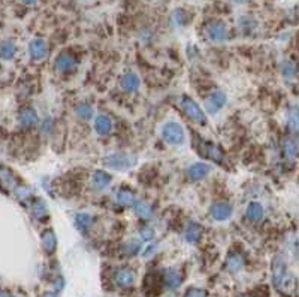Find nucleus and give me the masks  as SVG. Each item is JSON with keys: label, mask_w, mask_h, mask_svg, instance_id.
I'll use <instances>...</instances> for the list:
<instances>
[{"label": "nucleus", "mask_w": 299, "mask_h": 297, "mask_svg": "<svg viewBox=\"0 0 299 297\" xmlns=\"http://www.w3.org/2000/svg\"><path fill=\"white\" fill-rule=\"evenodd\" d=\"M274 285L277 290H280L284 294H289L296 287V280L286 270V266L282 259H277L274 262Z\"/></svg>", "instance_id": "nucleus-1"}, {"label": "nucleus", "mask_w": 299, "mask_h": 297, "mask_svg": "<svg viewBox=\"0 0 299 297\" xmlns=\"http://www.w3.org/2000/svg\"><path fill=\"white\" fill-rule=\"evenodd\" d=\"M163 138L172 145H180L184 142V132L180 124L176 122H168L163 127Z\"/></svg>", "instance_id": "nucleus-2"}, {"label": "nucleus", "mask_w": 299, "mask_h": 297, "mask_svg": "<svg viewBox=\"0 0 299 297\" xmlns=\"http://www.w3.org/2000/svg\"><path fill=\"white\" fill-rule=\"evenodd\" d=\"M207 35L212 42H223L228 37V29L222 21H212L207 26Z\"/></svg>", "instance_id": "nucleus-3"}, {"label": "nucleus", "mask_w": 299, "mask_h": 297, "mask_svg": "<svg viewBox=\"0 0 299 297\" xmlns=\"http://www.w3.org/2000/svg\"><path fill=\"white\" fill-rule=\"evenodd\" d=\"M183 109H184V112L194 120V121L197 122H204L205 121V115H204V112L201 111V108L196 105L194 102H192L190 99H187V97H184L183 99Z\"/></svg>", "instance_id": "nucleus-4"}, {"label": "nucleus", "mask_w": 299, "mask_h": 297, "mask_svg": "<svg viewBox=\"0 0 299 297\" xmlns=\"http://www.w3.org/2000/svg\"><path fill=\"white\" fill-rule=\"evenodd\" d=\"M114 280L117 282L118 287H130L135 282V273L129 269H118L114 275Z\"/></svg>", "instance_id": "nucleus-5"}, {"label": "nucleus", "mask_w": 299, "mask_h": 297, "mask_svg": "<svg viewBox=\"0 0 299 297\" xmlns=\"http://www.w3.org/2000/svg\"><path fill=\"white\" fill-rule=\"evenodd\" d=\"M163 280H165V284H166V287H168V288H176V287L181 284V281H183V275H181V272H180V270H175V269H168V270L165 272Z\"/></svg>", "instance_id": "nucleus-6"}, {"label": "nucleus", "mask_w": 299, "mask_h": 297, "mask_svg": "<svg viewBox=\"0 0 299 297\" xmlns=\"http://www.w3.org/2000/svg\"><path fill=\"white\" fill-rule=\"evenodd\" d=\"M225 102H226L225 94H223L222 91H215L211 97L207 100V109H208V112H215V111H218L222 106L225 105Z\"/></svg>", "instance_id": "nucleus-7"}, {"label": "nucleus", "mask_w": 299, "mask_h": 297, "mask_svg": "<svg viewBox=\"0 0 299 297\" xmlns=\"http://www.w3.org/2000/svg\"><path fill=\"white\" fill-rule=\"evenodd\" d=\"M211 214L215 220H220V221L228 220L229 217L232 215V208L229 206L228 203H217V205L212 206Z\"/></svg>", "instance_id": "nucleus-8"}, {"label": "nucleus", "mask_w": 299, "mask_h": 297, "mask_svg": "<svg viewBox=\"0 0 299 297\" xmlns=\"http://www.w3.org/2000/svg\"><path fill=\"white\" fill-rule=\"evenodd\" d=\"M108 164L111 167H115V169H126L132 164V158H129L127 156H112L111 158H108Z\"/></svg>", "instance_id": "nucleus-9"}, {"label": "nucleus", "mask_w": 299, "mask_h": 297, "mask_svg": "<svg viewBox=\"0 0 299 297\" xmlns=\"http://www.w3.org/2000/svg\"><path fill=\"white\" fill-rule=\"evenodd\" d=\"M210 172V166L205 163H196L190 169H189V175L192 179H201Z\"/></svg>", "instance_id": "nucleus-10"}, {"label": "nucleus", "mask_w": 299, "mask_h": 297, "mask_svg": "<svg viewBox=\"0 0 299 297\" xmlns=\"http://www.w3.org/2000/svg\"><path fill=\"white\" fill-rule=\"evenodd\" d=\"M30 53L33 55V58H42L47 53V45L42 39H35L30 44Z\"/></svg>", "instance_id": "nucleus-11"}, {"label": "nucleus", "mask_w": 299, "mask_h": 297, "mask_svg": "<svg viewBox=\"0 0 299 297\" xmlns=\"http://www.w3.org/2000/svg\"><path fill=\"white\" fill-rule=\"evenodd\" d=\"M111 127H112V122L111 120L105 117V115H101V117H97L96 118V132L99 133V135H106V133H109L111 132Z\"/></svg>", "instance_id": "nucleus-12"}, {"label": "nucleus", "mask_w": 299, "mask_h": 297, "mask_svg": "<svg viewBox=\"0 0 299 297\" xmlns=\"http://www.w3.org/2000/svg\"><path fill=\"white\" fill-rule=\"evenodd\" d=\"M243 266H244V259L240 254H232L226 263L229 272H238V270H241Z\"/></svg>", "instance_id": "nucleus-13"}, {"label": "nucleus", "mask_w": 299, "mask_h": 297, "mask_svg": "<svg viewBox=\"0 0 299 297\" xmlns=\"http://www.w3.org/2000/svg\"><path fill=\"white\" fill-rule=\"evenodd\" d=\"M122 86H123L127 91H135L136 88L139 87V79L136 78V75L129 73V75H126V76L123 78Z\"/></svg>", "instance_id": "nucleus-14"}, {"label": "nucleus", "mask_w": 299, "mask_h": 297, "mask_svg": "<svg viewBox=\"0 0 299 297\" xmlns=\"http://www.w3.org/2000/svg\"><path fill=\"white\" fill-rule=\"evenodd\" d=\"M55 66H57V69L63 70V72H65V70H69L71 68H73V58H72L71 55L63 54V55H60V57L57 58Z\"/></svg>", "instance_id": "nucleus-15"}, {"label": "nucleus", "mask_w": 299, "mask_h": 297, "mask_svg": "<svg viewBox=\"0 0 299 297\" xmlns=\"http://www.w3.org/2000/svg\"><path fill=\"white\" fill-rule=\"evenodd\" d=\"M247 215H248V218H250V220L257 221V220H261V218H262V215H264V208H262L259 203H251V205L248 206Z\"/></svg>", "instance_id": "nucleus-16"}, {"label": "nucleus", "mask_w": 299, "mask_h": 297, "mask_svg": "<svg viewBox=\"0 0 299 297\" xmlns=\"http://www.w3.org/2000/svg\"><path fill=\"white\" fill-rule=\"evenodd\" d=\"M111 178L109 175H106L104 172H97L93 176V184L96 185V188H105L106 185L109 184Z\"/></svg>", "instance_id": "nucleus-17"}, {"label": "nucleus", "mask_w": 299, "mask_h": 297, "mask_svg": "<svg viewBox=\"0 0 299 297\" xmlns=\"http://www.w3.org/2000/svg\"><path fill=\"white\" fill-rule=\"evenodd\" d=\"M44 248L47 249V252H53L54 248H55V238L53 236V233L47 231L45 236H44V241H42Z\"/></svg>", "instance_id": "nucleus-18"}, {"label": "nucleus", "mask_w": 299, "mask_h": 297, "mask_svg": "<svg viewBox=\"0 0 299 297\" xmlns=\"http://www.w3.org/2000/svg\"><path fill=\"white\" fill-rule=\"evenodd\" d=\"M14 53H15L14 44H11V42L2 44V47H0V55H2L3 58H11V57L14 55Z\"/></svg>", "instance_id": "nucleus-19"}, {"label": "nucleus", "mask_w": 299, "mask_h": 297, "mask_svg": "<svg viewBox=\"0 0 299 297\" xmlns=\"http://www.w3.org/2000/svg\"><path fill=\"white\" fill-rule=\"evenodd\" d=\"M21 121L23 124H33L36 122V114L32 111V109H26V111H23V114H21Z\"/></svg>", "instance_id": "nucleus-20"}, {"label": "nucleus", "mask_w": 299, "mask_h": 297, "mask_svg": "<svg viewBox=\"0 0 299 297\" xmlns=\"http://www.w3.org/2000/svg\"><path fill=\"white\" fill-rule=\"evenodd\" d=\"M91 114H93V109H91V106L87 105V103H83V105L78 108V115L83 117V118H90Z\"/></svg>", "instance_id": "nucleus-21"}, {"label": "nucleus", "mask_w": 299, "mask_h": 297, "mask_svg": "<svg viewBox=\"0 0 299 297\" xmlns=\"http://www.w3.org/2000/svg\"><path fill=\"white\" fill-rule=\"evenodd\" d=\"M184 297H207V291L201 290V288H190V290H187Z\"/></svg>", "instance_id": "nucleus-22"}, {"label": "nucleus", "mask_w": 299, "mask_h": 297, "mask_svg": "<svg viewBox=\"0 0 299 297\" xmlns=\"http://www.w3.org/2000/svg\"><path fill=\"white\" fill-rule=\"evenodd\" d=\"M76 223H78L79 227H88V224H90V217L86 215V214H81V215L76 217Z\"/></svg>", "instance_id": "nucleus-23"}, {"label": "nucleus", "mask_w": 299, "mask_h": 297, "mask_svg": "<svg viewBox=\"0 0 299 297\" xmlns=\"http://www.w3.org/2000/svg\"><path fill=\"white\" fill-rule=\"evenodd\" d=\"M118 197H120L118 200H120L122 203H124V205H129V203H132V202H133V200H132V199H133V196H132L129 192H122Z\"/></svg>", "instance_id": "nucleus-24"}, {"label": "nucleus", "mask_w": 299, "mask_h": 297, "mask_svg": "<svg viewBox=\"0 0 299 297\" xmlns=\"http://www.w3.org/2000/svg\"><path fill=\"white\" fill-rule=\"evenodd\" d=\"M199 236H201L199 228H197V231H196V230H193V227H190V230L187 231V239H189L190 242H196V241L199 239Z\"/></svg>", "instance_id": "nucleus-25"}, {"label": "nucleus", "mask_w": 299, "mask_h": 297, "mask_svg": "<svg viewBox=\"0 0 299 297\" xmlns=\"http://www.w3.org/2000/svg\"><path fill=\"white\" fill-rule=\"evenodd\" d=\"M23 3H26V5H33V3H36L37 0H21Z\"/></svg>", "instance_id": "nucleus-26"}, {"label": "nucleus", "mask_w": 299, "mask_h": 297, "mask_svg": "<svg viewBox=\"0 0 299 297\" xmlns=\"http://www.w3.org/2000/svg\"><path fill=\"white\" fill-rule=\"evenodd\" d=\"M0 297H14L12 294L6 293V291H0Z\"/></svg>", "instance_id": "nucleus-27"}, {"label": "nucleus", "mask_w": 299, "mask_h": 297, "mask_svg": "<svg viewBox=\"0 0 299 297\" xmlns=\"http://www.w3.org/2000/svg\"><path fill=\"white\" fill-rule=\"evenodd\" d=\"M44 297H57V296H55V294H53V293H47V294H45Z\"/></svg>", "instance_id": "nucleus-28"}, {"label": "nucleus", "mask_w": 299, "mask_h": 297, "mask_svg": "<svg viewBox=\"0 0 299 297\" xmlns=\"http://www.w3.org/2000/svg\"><path fill=\"white\" fill-rule=\"evenodd\" d=\"M235 3H246L247 0H233Z\"/></svg>", "instance_id": "nucleus-29"}, {"label": "nucleus", "mask_w": 299, "mask_h": 297, "mask_svg": "<svg viewBox=\"0 0 299 297\" xmlns=\"http://www.w3.org/2000/svg\"><path fill=\"white\" fill-rule=\"evenodd\" d=\"M243 297H246V296H243Z\"/></svg>", "instance_id": "nucleus-30"}]
</instances>
